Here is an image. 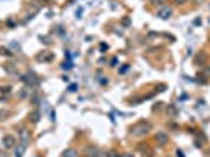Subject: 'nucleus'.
Listing matches in <instances>:
<instances>
[{"mask_svg": "<svg viewBox=\"0 0 210 157\" xmlns=\"http://www.w3.org/2000/svg\"><path fill=\"white\" fill-rule=\"evenodd\" d=\"M171 8H163V10H160L158 11V16L160 17H162V19H168V17H170L171 16Z\"/></svg>", "mask_w": 210, "mask_h": 157, "instance_id": "f257e3e1", "label": "nucleus"}, {"mask_svg": "<svg viewBox=\"0 0 210 157\" xmlns=\"http://www.w3.org/2000/svg\"><path fill=\"white\" fill-rule=\"evenodd\" d=\"M3 145H5L6 148H11L13 145H14V138H13V137H6V138L3 140Z\"/></svg>", "mask_w": 210, "mask_h": 157, "instance_id": "f03ea898", "label": "nucleus"}, {"mask_svg": "<svg viewBox=\"0 0 210 157\" xmlns=\"http://www.w3.org/2000/svg\"><path fill=\"white\" fill-rule=\"evenodd\" d=\"M157 140H160V143H166L168 141V137L165 134H157Z\"/></svg>", "mask_w": 210, "mask_h": 157, "instance_id": "7ed1b4c3", "label": "nucleus"}, {"mask_svg": "<svg viewBox=\"0 0 210 157\" xmlns=\"http://www.w3.org/2000/svg\"><path fill=\"white\" fill-rule=\"evenodd\" d=\"M64 157H79V154H77L75 151H72V149H69V151L64 152Z\"/></svg>", "mask_w": 210, "mask_h": 157, "instance_id": "20e7f679", "label": "nucleus"}, {"mask_svg": "<svg viewBox=\"0 0 210 157\" xmlns=\"http://www.w3.org/2000/svg\"><path fill=\"white\" fill-rule=\"evenodd\" d=\"M152 3L155 5V6H163L166 3V0H152Z\"/></svg>", "mask_w": 210, "mask_h": 157, "instance_id": "39448f33", "label": "nucleus"}]
</instances>
